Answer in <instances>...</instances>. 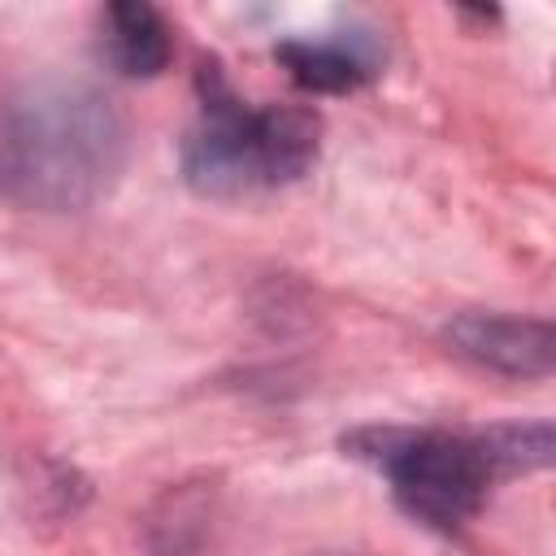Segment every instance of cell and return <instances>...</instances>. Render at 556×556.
<instances>
[{
  "label": "cell",
  "mask_w": 556,
  "mask_h": 556,
  "mask_svg": "<svg viewBox=\"0 0 556 556\" xmlns=\"http://www.w3.org/2000/svg\"><path fill=\"white\" fill-rule=\"evenodd\" d=\"M126 165V122L83 83H30L0 104V195L17 208L96 204Z\"/></svg>",
  "instance_id": "1"
},
{
  "label": "cell",
  "mask_w": 556,
  "mask_h": 556,
  "mask_svg": "<svg viewBox=\"0 0 556 556\" xmlns=\"http://www.w3.org/2000/svg\"><path fill=\"white\" fill-rule=\"evenodd\" d=\"M343 447L387 478L395 504L413 521L430 530H460L478 517L495 478L552 460V426H495L482 434L369 426L348 434Z\"/></svg>",
  "instance_id": "2"
},
{
  "label": "cell",
  "mask_w": 556,
  "mask_h": 556,
  "mask_svg": "<svg viewBox=\"0 0 556 556\" xmlns=\"http://www.w3.org/2000/svg\"><path fill=\"white\" fill-rule=\"evenodd\" d=\"M321 148V117L300 104H248L217 65L200 70V109L182 135V178L200 195L235 200L304 178Z\"/></svg>",
  "instance_id": "3"
},
{
  "label": "cell",
  "mask_w": 556,
  "mask_h": 556,
  "mask_svg": "<svg viewBox=\"0 0 556 556\" xmlns=\"http://www.w3.org/2000/svg\"><path fill=\"white\" fill-rule=\"evenodd\" d=\"M274 56L287 70V78L313 96L356 91L382 65V48L369 30H330V35H313V39H282L274 48Z\"/></svg>",
  "instance_id": "5"
},
{
  "label": "cell",
  "mask_w": 556,
  "mask_h": 556,
  "mask_svg": "<svg viewBox=\"0 0 556 556\" xmlns=\"http://www.w3.org/2000/svg\"><path fill=\"white\" fill-rule=\"evenodd\" d=\"M447 343L482 369L513 378H543L552 369V326L513 313H460L447 321Z\"/></svg>",
  "instance_id": "4"
},
{
  "label": "cell",
  "mask_w": 556,
  "mask_h": 556,
  "mask_svg": "<svg viewBox=\"0 0 556 556\" xmlns=\"http://www.w3.org/2000/svg\"><path fill=\"white\" fill-rule=\"evenodd\" d=\"M104 30V56L126 78H156L174 56L169 22L139 0H117L100 17Z\"/></svg>",
  "instance_id": "6"
}]
</instances>
